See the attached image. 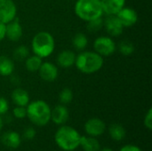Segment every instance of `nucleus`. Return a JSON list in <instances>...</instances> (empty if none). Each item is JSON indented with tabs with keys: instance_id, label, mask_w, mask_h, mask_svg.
Segmentation results:
<instances>
[{
	"instance_id": "4be33fe9",
	"label": "nucleus",
	"mask_w": 152,
	"mask_h": 151,
	"mask_svg": "<svg viewBox=\"0 0 152 151\" xmlns=\"http://www.w3.org/2000/svg\"><path fill=\"white\" fill-rule=\"evenodd\" d=\"M72 44H73V46L77 49V50H84L86 46H87V44H88V39L86 37V36L83 33H78L77 34L73 40H72Z\"/></svg>"
},
{
	"instance_id": "39448f33",
	"label": "nucleus",
	"mask_w": 152,
	"mask_h": 151,
	"mask_svg": "<svg viewBox=\"0 0 152 151\" xmlns=\"http://www.w3.org/2000/svg\"><path fill=\"white\" fill-rule=\"evenodd\" d=\"M54 50V39L53 36L45 31L38 32L32 39V51L40 58L50 56Z\"/></svg>"
},
{
	"instance_id": "9b49d317",
	"label": "nucleus",
	"mask_w": 152,
	"mask_h": 151,
	"mask_svg": "<svg viewBox=\"0 0 152 151\" xmlns=\"http://www.w3.org/2000/svg\"><path fill=\"white\" fill-rule=\"evenodd\" d=\"M22 36V28L19 19L14 18L12 20L5 24V36L11 41H18Z\"/></svg>"
},
{
	"instance_id": "dca6fc26",
	"label": "nucleus",
	"mask_w": 152,
	"mask_h": 151,
	"mask_svg": "<svg viewBox=\"0 0 152 151\" xmlns=\"http://www.w3.org/2000/svg\"><path fill=\"white\" fill-rule=\"evenodd\" d=\"M76 57L77 56L74 52L70 50H64L61 53H59L57 57V63L60 67L68 69L75 64Z\"/></svg>"
},
{
	"instance_id": "1a4fd4ad",
	"label": "nucleus",
	"mask_w": 152,
	"mask_h": 151,
	"mask_svg": "<svg viewBox=\"0 0 152 151\" xmlns=\"http://www.w3.org/2000/svg\"><path fill=\"white\" fill-rule=\"evenodd\" d=\"M106 31L110 36H118L123 33L124 26L120 22L117 15H108L105 21H103Z\"/></svg>"
},
{
	"instance_id": "20e7f679",
	"label": "nucleus",
	"mask_w": 152,
	"mask_h": 151,
	"mask_svg": "<svg viewBox=\"0 0 152 151\" xmlns=\"http://www.w3.org/2000/svg\"><path fill=\"white\" fill-rule=\"evenodd\" d=\"M75 12L78 18L86 21L100 18L103 13L101 0H77Z\"/></svg>"
},
{
	"instance_id": "f03ea898",
	"label": "nucleus",
	"mask_w": 152,
	"mask_h": 151,
	"mask_svg": "<svg viewBox=\"0 0 152 151\" xmlns=\"http://www.w3.org/2000/svg\"><path fill=\"white\" fill-rule=\"evenodd\" d=\"M27 117L37 126H45L51 120V108L42 100L31 101L27 105Z\"/></svg>"
},
{
	"instance_id": "f3484780",
	"label": "nucleus",
	"mask_w": 152,
	"mask_h": 151,
	"mask_svg": "<svg viewBox=\"0 0 152 151\" xmlns=\"http://www.w3.org/2000/svg\"><path fill=\"white\" fill-rule=\"evenodd\" d=\"M12 100L17 106L26 107L29 103V95L27 91L21 88H16L12 93Z\"/></svg>"
},
{
	"instance_id": "0eeeda50",
	"label": "nucleus",
	"mask_w": 152,
	"mask_h": 151,
	"mask_svg": "<svg viewBox=\"0 0 152 151\" xmlns=\"http://www.w3.org/2000/svg\"><path fill=\"white\" fill-rule=\"evenodd\" d=\"M17 8L12 0H0V22L4 24L16 18Z\"/></svg>"
},
{
	"instance_id": "7ed1b4c3",
	"label": "nucleus",
	"mask_w": 152,
	"mask_h": 151,
	"mask_svg": "<svg viewBox=\"0 0 152 151\" xmlns=\"http://www.w3.org/2000/svg\"><path fill=\"white\" fill-rule=\"evenodd\" d=\"M77 69L84 74H94L103 66V58L95 52H83L76 57Z\"/></svg>"
},
{
	"instance_id": "a878e982",
	"label": "nucleus",
	"mask_w": 152,
	"mask_h": 151,
	"mask_svg": "<svg viewBox=\"0 0 152 151\" xmlns=\"http://www.w3.org/2000/svg\"><path fill=\"white\" fill-rule=\"evenodd\" d=\"M102 26H103V20H102V17L89 20L87 23V28L91 32H95V31L100 30Z\"/></svg>"
},
{
	"instance_id": "f257e3e1",
	"label": "nucleus",
	"mask_w": 152,
	"mask_h": 151,
	"mask_svg": "<svg viewBox=\"0 0 152 151\" xmlns=\"http://www.w3.org/2000/svg\"><path fill=\"white\" fill-rule=\"evenodd\" d=\"M80 133L73 127L61 125L54 134L56 145L62 150L73 151L80 146Z\"/></svg>"
},
{
	"instance_id": "f8f14e48",
	"label": "nucleus",
	"mask_w": 152,
	"mask_h": 151,
	"mask_svg": "<svg viewBox=\"0 0 152 151\" xmlns=\"http://www.w3.org/2000/svg\"><path fill=\"white\" fill-rule=\"evenodd\" d=\"M38 71H39L41 78L46 82H53L58 77L57 67L54 64L48 62V61L42 62Z\"/></svg>"
},
{
	"instance_id": "6ab92c4d",
	"label": "nucleus",
	"mask_w": 152,
	"mask_h": 151,
	"mask_svg": "<svg viewBox=\"0 0 152 151\" xmlns=\"http://www.w3.org/2000/svg\"><path fill=\"white\" fill-rule=\"evenodd\" d=\"M109 133L111 139L115 142H121L126 135V131L120 124L114 123L109 128Z\"/></svg>"
},
{
	"instance_id": "72a5a7b5",
	"label": "nucleus",
	"mask_w": 152,
	"mask_h": 151,
	"mask_svg": "<svg viewBox=\"0 0 152 151\" xmlns=\"http://www.w3.org/2000/svg\"><path fill=\"white\" fill-rule=\"evenodd\" d=\"M100 151H114L113 150H111V149H110V148H104V149H102V150H100Z\"/></svg>"
},
{
	"instance_id": "2eb2a0df",
	"label": "nucleus",
	"mask_w": 152,
	"mask_h": 151,
	"mask_svg": "<svg viewBox=\"0 0 152 151\" xmlns=\"http://www.w3.org/2000/svg\"><path fill=\"white\" fill-rule=\"evenodd\" d=\"M1 142L5 147L15 150L20 147L21 143V137L17 132L8 131L2 135Z\"/></svg>"
},
{
	"instance_id": "412c9836",
	"label": "nucleus",
	"mask_w": 152,
	"mask_h": 151,
	"mask_svg": "<svg viewBox=\"0 0 152 151\" xmlns=\"http://www.w3.org/2000/svg\"><path fill=\"white\" fill-rule=\"evenodd\" d=\"M41 64H42V58L38 57L37 55H34V56L28 57L26 59V62H25L26 69L29 72L38 71Z\"/></svg>"
},
{
	"instance_id": "7c9ffc66",
	"label": "nucleus",
	"mask_w": 152,
	"mask_h": 151,
	"mask_svg": "<svg viewBox=\"0 0 152 151\" xmlns=\"http://www.w3.org/2000/svg\"><path fill=\"white\" fill-rule=\"evenodd\" d=\"M119 151H142L138 146L133 145V144H127L122 147Z\"/></svg>"
},
{
	"instance_id": "c85d7f7f",
	"label": "nucleus",
	"mask_w": 152,
	"mask_h": 151,
	"mask_svg": "<svg viewBox=\"0 0 152 151\" xmlns=\"http://www.w3.org/2000/svg\"><path fill=\"white\" fill-rule=\"evenodd\" d=\"M144 125L148 130L152 129V109H150L144 117Z\"/></svg>"
},
{
	"instance_id": "423d86ee",
	"label": "nucleus",
	"mask_w": 152,
	"mask_h": 151,
	"mask_svg": "<svg viewBox=\"0 0 152 151\" xmlns=\"http://www.w3.org/2000/svg\"><path fill=\"white\" fill-rule=\"evenodd\" d=\"M94 48L95 53L101 56H109L115 53L116 44L109 36H100L95 39Z\"/></svg>"
},
{
	"instance_id": "c756f323",
	"label": "nucleus",
	"mask_w": 152,
	"mask_h": 151,
	"mask_svg": "<svg viewBox=\"0 0 152 151\" xmlns=\"http://www.w3.org/2000/svg\"><path fill=\"white\" fill-rule=\"evenodd\" d=\"M9 109V104L6 99L0 97V116L5 114Z\"/></svg>"
},
{
	"instance_id": "2f4dec72",
	"label": "nucleus",
	"mask_w": 152,
	"mask_h": 151,
	"mask_svg": "<svg viewBox=\"0 0 152 151\" xmlns=\"http://www.w3.org/2000/svg\"><path fill=\"white\" fill-rule=\"evenodd\" d=\"M5 37V24L0 22V41Z\"/></svg>"
},
{
	"instance_id": "ddd939ff",
	"label": "nucleus",
	"mask_w": 152,
	"mask_h": 151,
	"mask_svg": "<svg viewBox=\"0 0 152 151\" xmlns=\"http://www.w3.org/2000/svg\"><path fill=\"white\" fill-rule=\"evenodd\" d=\"M69 117V109L64 105H57L51 111V120L58 125H64Z\"/></svg>"
},
{
	"instance_id": "a211bd4d",
	"label": "nucleus",
	"mask_w": 152,
	"mask_h": 151,
	"mask_svg": "<svg viewBox=\"0 0 152 151\" xmlns=\"http://www.w3.org/2000/svg\"><path fill=\"white\" fill-rule=\"evenodd\" d=\"M80 146L84 151H100L101 145L95 137L92 136H81Z\"/></svg>"
},
{
	"instance_id": "bb28decb",
	"label": "nucleus",
	"mask_w": 152,
	"mask_h": 151,
	"mask_svg": "<svg viewBox=\"0 0 152 151\" xmlns=\"http://www.w3.org/2000/svg\"><path fill=\"white\" fill-rule=\"evenodd\" d=\"M12 113H13V116L18 119H22L25 117H27V110L25 107L17 106L16 108L13 109Z\"/></svg>"
},
{
	"instance_id": "393cba45",
	"label": "nucleus",
	"mask_w": 152,
	"mask_h": 151,
	"mask_svg": "<svg viewBox=\"0 0 152 151\" xmlns=\"http://www.w3.org/2000/svg\"><path fill=\"white\" fill-rule=\"evenodd\" d=\"M60 101L62 104H69L73 100V93L69 88H64L59 95Z\"/></svg>"
},
{
	"instance_id": "6e6552de",
	"label": "nucleus",
	"mask_w": 152,
	"mask_h": 151,
	"mask_svg": "<svg viewBox=\"0 0 152 151\" xmlns=\"http://www.w3.org/2000/svg\"><path fill=\"white\" fill-rule=\"evenodd\" d=\"M106 130L105 123L97 117H93L87 120L85 124V132L88 134V136L98 137L104 133Z\"/></svg>"
},
{
	"instance_id": "5701e85b",
	"label": "nucleus",
	"mask_w": 152,
	"mask_h": 151,
	"mask_svg": "<svg viewBox=\"0 0 152 151\" xmlns=\"http://www.w3.org/2000/svg\"><path fill=\"white\" fill-rule=\"evenodd\" d=\"M118 50L124 55H130L134 52V46L132 42L128 40H124L119 44Z\"/></svg>"
},
{
	"instance_id": "b1692460",
	"label": "nucleus",
	"mask_w": 152,
	"mask_h": 151,
	"mask_svg": "<svg viewBox=\"0 0 152 151\" xmlns=\"http://www.w3.org/2000/svg\"><path fill=\"white\" fill-rule=\"evenodd\" d=\"M28 55H29V51L28 47L23 46V45L17 47L13 52V57L17 61H24L25 59L28 57Z\"/></svg>"
},
{
	"instance_id": "473e14b6",
	"label": "nucleus",
	"mask_w": 152,
	"mask_h": 151,
	"mask_svg": "<svg viewBox=\"0 0 152 151\" xmlns=\"http://www.w3.org/2000/svg\"><path fill=\"white\" fill-rule=\"evenodd\" d=\"M3 125H4V123H3V119L1 118V117H0V131L2 130V128H3Z\"/></svg>"
},
{
	"instance_id": "cd10ccee",
	"label": "nucleus",
	"mask_w": 152,
	"mask_h": 151,
	"mask_svg": "<svg viewBox=\"0 0 152 151\" xmlns=\"http://www.w3.org/2000/svg\"><path fill=\"white\" fill-rule=\"evenodd\" d=\"M37 132L33 127H27L23 132V138L27 141H31L36 137Z\"/></svg>"
},
{
	"instance_id": "aec40b11",
	"label": "nucleus",
	"mask_w": 152,
	"mask_h": 151,
	"mask_svg": "<svg viewBox=\"0 0 152 151\" xmlns=\"http://www.w3.org/2000/svg\"><path fill=\"white\" fill-rule=\"evenodd\" d=\"M14 70V64L12 60L6 56H0V75L4 77L10 76Z\"/></svg>"
},
{
	"instance_id": "9d476101",
	"label": "nucleus",
	"mask_w": 152,
	"mask_h": 151,
	"mask_svg": "<svg viewBox=\"0 0 152 151\" xmlns=\"http://www.w3.org/2000/svg\"><path fill=\"white\" fill-rule=\"evenodd\" d=\"M116 15L124 27L134 26L138 20L137 12L130 7H123Z\"/></svg>"
},
{
	"instance_id": "4468645a",
	"label": "nucleus",
	"mask_w": 152,
	"mask_h": 151,
	"mask_svg": "<svg viewBox=\"0 0 152 151\" xmlns=\"http://www.w3.org/2000/svg\"><path fill=\"white\" fill-rule=\"evenodd\" d=\"M103 12L108 15H116L123 7L126 0H101Z\"/></svg>"
}]
</instances>
